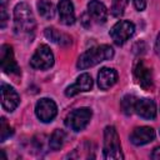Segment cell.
I'll return each mask as SVG.
<instances>
[{
	"label": "cell",
	"mask_w": 160,
	"mask_h": 160,
	"mask_svg": "<svg viewBox=\"0 0 160 160\" xmlns=\"http://www.w3.org/2000/svg\"><path fill=\"white\" fill-rule=\"evenodd\" d=\"M54 65V54L48 45H40L30 59V66L38 70H45Z\"/></svg>",
	"instance_id": "8992f818"
},
{
	"label": "cell",
	"mask_w": 160,
	"mask_h": 160,
	"mask_svg": "<svg viewBox=\"0 0 160 160\" xmlns=\"http://www.w3.org/2000/svg\"><path fill=\"white\" fill-rule=\"evenodd\" d=\"M126 4H128V0H111V8H110V12L119 18L124 14V10L126 8Z\"/></svg>",
	"instance_id": "44dd1931"
},
{
	"label": "cell",
	"mask_w": 160,
	"mask_h": 160,
	"mask_svg": "<svg viewBox=\"0 0 160 160\" xmlns=\"http://www.w3.org/2000/svg\"><path fill=\"white\" fill-rule=\"evenodd\" d=\"M134 6L138 11H142L146 8V0H134Z\"/></svg>",
	"instance_id": "cb8c5ba5"
},
{
	"label": "cell",
	"mask_w": 160,
	"mask_h": 160,
	"mask_svg": "<svg viewBox=\"0 0 160 160\" xmlns=\"http://www.w3.org/2000/svg\"><path fill=\"white\" fill-rule=\"evenodd\" d=\"M104 158L108 160H121L124 159L120 139L114 126H106L104 130Z\"/></svg>",
	"instance_id": "3957f363"
},
{
	"label": "cell",
	"mask_w": 160,
	"mask_h": 160,
	"mask_svg": "<svg viewBox=\"0 0 160 160\" xmlns=\"http://www.w3.org/2000/svg\"><path fill=\"white\" fill-rule=\"evenodd\" d=\"M138 98H135L134 95H125L120 102L121 110L125 115H131L132 112H135V104H136Z\"/></svg>",
	"instance_id": "ffe728a7"
},
{
	"label": "cell",
	"mask_w": 160,
	"mask_h": 160,
	"mask_svg": "<svg viewBox=\"0 0 160 160\" xmlns=\"http://www.w3.org/2000/svg\"><path fill=\"white\" fill-rule=\"evenodd\" d=\"M135 32V25L131 21L128 20H120L118 21L110 30V38L116 45H122L126 42Z\"/></svg>",
	"instance_id": "5b68a950"
},
{
	"label": "cell",
	"mask_w": 160,
	"mask_h": 160,
	"mask_svg": "<svg viewBox=\"0 0 160 160\" xmlns=\"http://www.w3.org/2000/svg\"><path fill=\"white\" fill-rule=\"evenodd\" d=\"M155 51H156V54L160 56V32H159V35H158V38H156V42H155Z\"/></svg>",
	"instance_id": "4316f807"
},
{
	"label": "cell",
	"mask_w": 160,
	"mask_h": 160,
	"mask_svg": "<svg viewBox=\"0 0 160 160\" xmlns=\"http://www.w3.org/2000/svg\"><path fill=\"white\" fill-rule=\"evenodd\" d=\"M6 1H8V0H1V5H5V4H6Z\"/></svg>",
	"instance_id": "83f0119b"
},
{
	"label": "cell",
	"mask_w": 160,
	"mask_h": 160,
	"mask_svg": "<svg viewBox=\"0 0 160 160\" xmlns=\"http://www.w3.org/2000/svg\"><path fill=\"white\" fill-rule=\"evenodd\" d=\"M36 21L30 6L26 2H19L14 8V30L19 36H30L34 34Z\"/></svg>",
	"instance_id": "6da1fadb"
},
{
	"label": "cell",
	"mask_w": 160,
	"mask_h": 160,
	"mask_svg": "<svg viewBox=\"0 0 160 160\" xmlns=\"http://www.w3.org/2000/svg\"><path fill=\"white\" fill-rule=\"evenodd\" d=\"M45 36L50 41H52L58 45H61V46H66L71 42V38L69 35H66L64 32H60L55 28H46L45 29Z\"/></svg>",
	"instance_id": "e0dca14e"
},
{
	"label": "cell",
	"mask_w": 160,
	"mask_h": 160,
	"mask_svg": "<svg viewBox=\"0 0 160 160\" xmlns=\"http://www.w3.org/2000/svg\"><path fill=\"white\" fill-rule=\"evenodd\" d=\"M35 114L40 121L50 122L54 120V118L58 114V106L54 102V100L48 99V98H42L35 105Z\"/></svg>",
	"instance_id": "52a82bcc"
},
{
	"label": "cell",
	"mask_w": 160,
	"mask_h": 160,
	"mask_svg": "<svg viewBox=\"0 0 160 160\" xmlns=\"http://www.w3.org/2000/svg\"><path fill=\"white\" fill-rule=\"evenodd\" d=\"M0 20H1V28H5L6 20H8V15H6V11H5V5H1V8H0Z\"/></svg>",
	"instance_id": "603a6c76"
},
{
	"label": "cell",
	"mask_w": 160,
	"mask_h": 160,
	"mask_svg": "<svg viewBox=\"0 0 160 160\" xmlns=\"http://www.w3.org/2000/svg\"><path fill=\"white\" fill-rule=\"evenodd\" d=\"M38 11L40 14V16H42L46 20H50L55 16V6L51 1L49 0H39L38 4Z\"/></svg>",
	"instance_id": "ac0fdd59"
},
{
	"label": "cell",
	"mask_w": 160,
	"mask_h": 160,
	"mask_svg": "<svg viewBox=\"0 0 160 160\" xmlns=\"http://www.w3.org/2000/svg\"><path fill=\"white\" fill-rule=\"evenodd\" d=\"M0 62L1 69L6 74H20V68L14 58L12 48L8 44H4L0 49Z\"/></svg>",
	"instance_id": "ba28073f"
},
{
	"label": "cell",
	"mask_w": 160,
	"mask_h": 160,
	"mask_svg": "<svg viewBox=\"0 0 160 160\" xmlns=\"http://www.w3.org/2000/svg\"><path fill=\"white\" fill-rule=\"evenodd\" d=\"M151 158L155 159V160H160V146H156V148L152 150Z\"/></svg>",
	"instance_id": "484cf974"
},
{
	"label": "cell",
	"mask_w": 160,
	"mask_h": 160,
	"mask_svg": "<svg viewBox=\"0 0 160 160\" xmlns=\"http://www.w3.org/2000/svg\"><path fill=\"white\" fill-rule=\"evenodd\" d=\"M135 112L142 118V119H155L156 116V105L154 102V100L151 99H138L136 104H135Z\"/></svg>",
	"instance_id": "4fadbf2b"
},
{
	"label": "cell",
	"mask_w": 160,
	"mask_h": 160,
	"mask_svg": "<svg viewBox=\"0 0 160 160\" xmlns=\"http://www.w3.org/2000/svg\"><path fill=\"white\" fill-rule=\"evenodd\" d=\"M20 104V96L16 92V90L8 85V84H1V105L4 110L8 112H12L18 105Z\"/></svg>",
	"instance_id": "30bf717a"
},
{
	"label": "cell",
	"mask_w": 160,
	"mask_h": 160,
	"mask_svg": "<svg viewBox=\"0 0 160 160\" xmlns=\"http://www.w3.org/2000/svg\"><path fill=\"white\" fill-rule=\"evenodd\" d=\"M88 14L95 22H105L108 19L106 6L99 0H91L88 4Z\"/></svg>",
	"instance_id": "9a60e30c"
},
{
	"label": "cell",
	"mask_w": 160,
	"mask_h": 160,
	"mask_svg": "<svg viewBox=\"0 0 160 160\" xmlns=\"http://www.w3.org/2000/svg\"><path fill=\"white\" fill-rule=\"evenodd\" d=\"M118 81V72L112 68H102L98 74V85L101 90H108Z\"/></svg>",
	"instance_id": "2e32d148"
},
{
	"label": "cell",
	"mask_w": 160,
	"mask_h": 160,
	"mask_svg": "<svg viewBox=\"0 0 160 160\" xmlns=\"http://www.w3.org/2000/svg\"><path fill=\"white\" fill-rule=\"evenodd\" d=\"M59 19L64 25H72L75 22V11L71 0H60L58 4Z\"/></svg>",
	"instance_id": "5bb4252c"
},
{
	"label": "cell",
	"mask_w": 160,
	"mask_h": 160,
	"mask_svg": "<svg viewBox=\"0 0 160 160\" xmlns=\"http://www.w3.org/2000/svg\"><path fill=\"white\" fill-rule=\"evenodd\" d=\"M91 116H92V111L89 108L75 109L68 114L65 119V125L72 131H81L86 128Z\"/></svg>",
	"instance_id": "277c9868"
},
{
	"label": "cell",
	"mask_w": 160,
	"mask_h": 160,
	"mask_svg": "<svg viewBox=\"0 0 160 160\" xmlns=\"http://www.w3.org/2000/svg\"><path fill=\"white\" fill-rule=\"evenodd\" d=\"M12 132H14V130L6 122V119L1 118V120H0V141H5L8 138H10L12 135Z\"/></svg>",
	"instance_id": "7402d4cb"
},
{
	"label": "cell",
	"mask_w": 160,
	"mask_h": 160,
	"mask_svg": "<svg viewBox=\"0 0 160 160\" xmlns=\"http://www.w3.org/2000/svg\"><path fill=\"white\" fill-rule=\"evenodd\" d=\"M114 56V49L109 45H99L95 48H91L82 52L76 62V68L80 70H85L89 68H92L105 60H110Z\"/></svg>",
	"instance_id": "7a4b0ae2"
},
{
	"label": "cell",
	"mask_w": 160,
	"mask_h": 160,
	"mask_svg": "<svg viewBox=\"0 0 160 160\" xmlns=\"http://www.w3.org/2000/svg\"><path fill=\"white\" fill-rule=\"evenodd\" d=\"M64 141H65V132L64 130L61 129H56L51 136H50V140H49V148L54 151H58L62 148L64 145Z\"/></svg>",
	"instance_id": "d6986e66"
},
{
	"label": "cell",
	"mask_w": 160,
	"mask_h": 160,
	"mask_svg": "<svg viewBox=\"0 0 160 160\" xmlns=\"http://www.w3.org/2000/svg\"><path fill=\"white\" fill-rule=\"evenodd\" d=\"M91 88H92V79H91V76L88 72H84V74H81L76 79V81L72 85H70V86L66 88L65 95L68 98H71V96H74V95H76L79 92L90 91Z\"/></svg>",
	"instance_id": "8fae6325"
},
{
	"label": "cell",
	"mask_w": 160,
	"mask_h": 160,
	"mask_svg": "<svg viewBox=\"0 0 160 160\" xmlns=\"http://www.w3.org/2000/svg\"><path fill=\"white\" fill-rule=\"evenodd\" d=\"M155 139V130L150 126H139L135 128L130 135V141L136 145V146H141L145 144L151 142Z\"/></svg>",
	"instance_id": "7c38bea8"
},
{
	"label": "cell",
	"mask_w": 160,
	"mask_h": 160,
	"mask_svg": "<svg viewBox=\"0 0 160 160\" xmlns=\"http://www.w3.org/2000/svg\"><path fill=\"white\" fill-rule=\"evenodd\" d=\"M134 76L140 88L144 90H150L154 85L152 82V72L149 66L145 65L142 60H138L134 66Z\"/></svg>",
	"instance_id": "9c48e42d"
},
{
	"label": "cell",
	"mask_w": 160,
	"mask_h": 160,
	"mask_svg": "<svg viewBox=\"0 0 160 160\" xmlns=\"http://www.w3.org/2000/svg\"><path fill=\"white\" fill-rule=\"evenodd\" d=\"M81 22H82V25H84L85 28L91 26V18L89 16V14H88V12L82 14V16H81Z\"/></svg>",
	"instance_id": "d4e9b609"
}]
</instances>
